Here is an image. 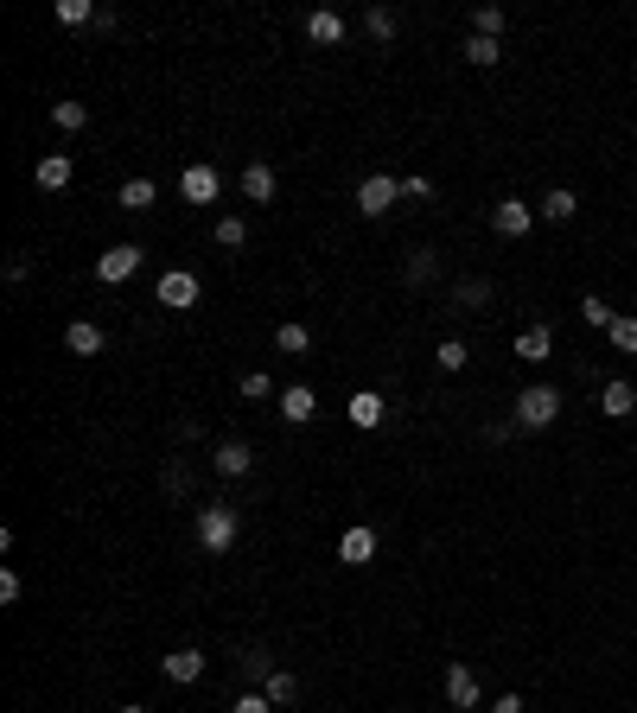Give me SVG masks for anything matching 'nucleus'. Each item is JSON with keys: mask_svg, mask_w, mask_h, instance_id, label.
Here are the masks:
<instances>
[{"mask_svg": "<svg viewBox=\"0 0 637 713\" xmlns=\"http://www.w3.org/2000/svg\"><path fill=\"white\" fill-rule=\"evenodd\" d=\"M523 433H542V427H555L561 421V389H548V382H536V389H523L516 395V414H510Z\"/></svg>", "mask_w": 637, "mask_h": 713, "instance_id": "1", "label": "nucleus"}, {"mask_svg": "<svg viewBox=\"0 0 637 713\" xmlns=\"http://www.w3.org/2000/svg\"><path fill=\"white\" fill-rule=\"evenodd\" d=\"M236 529H243V516L230 510V503H204L198 510V542L211 554H230L236 548Z\"/></svg>", "mask_w": 637, "mask_h": 713, "instance_id": "2", "label": "nucleus"}, {"mask_svg": "<svg viewBox=\"0 0 637 713\" xmlns=\"http://www.w3.org/2000/svg\"><path fill=\"white\" fill-rule=\"evenodd\" d=\"M395 198H402V179H389V172H370V179L357 185V211L364 217H383Z\"/></svg>", "mask_w": 637, "mask_h": 713, "instance_id": "3", "label": "nucleus"}, {"mask_svg": "<svg viewBox=\"0 0 637 713\" xmlns=\"http://www.w3.org/2000/svg\"><path fill=\"white\" fill-rule=\"evenodd\" d=\"M160 306H172V312H192V306H198V274L166 268V274H160Z\"/></svg>", "mask_w": 637, "mask_h": 713, "instance_id": "4", "label": "nucleus"}, {"mask_svg": "<svg viewBox=\"0 0 637 713\" xmlns=\"http://www.w3.org/2000/svg\"><path fill=\"white\" fill-rule=\"evenodd\" d=\"M599 414H606V421H631V414H637V382L612 376L606 389H599Z\"/></svg>", "mask_w": 637, "mask_h": 713, "instance_id": "5", "label": "nucleus"}, {"mask_svg": "<svg viewBox=\"0 0 637 713\" xmlns=\"http://www.w3.org/2000/svg\"><path fill=\"white\" fill-rule=\"evenodd\" d=\"M491 223H497V236L523 242V236H529V223H536V211H529L523 198H497V211H491Z\"/></svg>", "mask_w": 637, "mask_h": 713, "instance_id": "6", "label": "nucleus"}, {"mask_svg": "<svg viewBox=\"0 0 637 713\" xmlns=\"http://www.w3.org/2000/svg\"><path fill=\"white\" fill-rule=\"evenodd\" d=\"M338 561H344V567H370V561H376V529H364V523L344 529V535H338Z\"/></svg>", "mask_w": 637, "mask_h": 713, "instance_id": "7", "label": "nucleus"}, {"mask_svg": "<svg viewBox=\"0 0 637 713\" xmlns=\"http://www.w3.org/2000/svg\"><path fill=\"white\" fill-rule=\"evenodd\" d=\"M179 191H185V204H211L217 191H223V179H217V166H185L179 172Z\"/></svg>", "mask_w": 637, "mask_h": 713, "instance_id": "8", "label": "nucleus"}, {"mask_svg": "<svg viewBox=\"0 0 637 713\" xmlns=\"http://www.w3.org/2000/svg\"><path fill=\"white\" fill-rule=\"evenodd\" d=\"M134 268H141V249H134V242H115V249H102V262H96V274H102V281H128V274Z\"/></svg>", "mask_w": 637, "mask_h": 713, "instance_id": "9", "label": "nucleus"}, {"mask_svg": "<svg viewBox=\"0 0 637 713\" xmlns=\"http://www.w3.org/2000/svg\"><path fill=\"white\" fill-rule=\"evenodd\" d=\"M555 351V325H523L516 332V363H548Z\"/></svg>", "mask_w": 637, "mask_h": 713, "instance_id": "10", "label": "nucleus"}, {"mask_svg": "<svg viewBox=\"0 0 637 713\" xmlns=\"http://www.w3.org/2000/svg\"><path fill=\"white\" fill-rule=\"evenodd\" d=\"M446 701H453V707H478V675H472V663H446Z\"/></svg>", "mask_w": 637, "mask_h": 713, "instance_id": "11", "label": "nucleus"}, {"mask_svg": "<svg viewBox=\"0 0 637 713\" xmlns=\"http://www.w3.org/2000/svg\"><path fill=\"white\" fill-rule=\"evenodd\" d=\"M160 669H166V682H198V675H204V650H166L160 656Z\"/></svg>", "mask_w": 637, "mask_h": 713, "instance_id": "12", "label": "nucleus"}, {"mask_svg": "<svg viewBox=\"0 0 637 713\" xmlns=\"http://www.w3.org/2000/svg\"><path fill=\"white\" fill-rule=\"evenodd\" d=\"M249 465H255V459H249V446H243V440H223V446L211 452V472H217V478H243Z\"/></svg>", "mask_w": 637, "mask_h": 713, "instance_id": "13", "label": "nucleus"}, {"mask_svg": "<svg viewBox=\"0 0 637 713\" xmlns=\"http://www.w3.org/2000/svg\"><path fill=\"white\" fill-rule=\"evenodd\" d=\"M281 414H287V421H294V427H306V421H313V414H319V395L306 389V382H294V389H281Z\"/></svg>", "mask_w": 637, "mask_h": 713, "instance_id": "14", "label": "nucleus"}, {"mask_svg": "<svg viewBox=\"0 0 637 713\" xmlns=\"http://www.w3.org/2000/svg\"><path fill=\"white\" fill-rule=\"evenodd\" d=\"M71 153H45V160H39V172H32V179H39V191H64V185H71Z\"/></svg>", "mask_w": 637, "mask_h": 713, "instance_id": "15", "label": "nucleus"}, {"mask_svg": "<svg viewBox=\"0 0 637 713\" xmlns=\"http://www.w3.org/2000/svg\"><path fill=\"white\" fill-rule=\"evenodd\" d=\"M344 414H351V427H376V421H383V414H389V402H383V395H376V389H357V395H351V408H344Z\"/></svg>", "mask_w": 637, "mask_h": 713, "instance_id": "16", "label": "nucleus"}, {"mask_svg": "<svg viewBox=\"0 0 637 713\" xmlns=\"http://www.w3.org/2000/svg\"><path fill=\"white\" fill-rule=\"evenodd\" d=\"M243 198H249V204H268V198H274V166H262V160L243 166Z\"/></svg>", "mask_w": 637, "mask_h": 713, "instance_id": "17", "label": "nucleus"}, {"mask_svg": "<svg viewBox=\"0 0 637 713\" xmlns=\"http://www.w3.org/2000/svg\"><path fill=\"white\" fill-rule=\"evenodd\" d=\"M64 344H71L77 357H102V325H90V319H77L71 332H64Z\"/></svg>", "mask_w": 637, "mask_h": 713, "instance_id": "18", "label": "nucleus"}, {"mask_svg": "<svg viewBox=\"0 0 637 713\" xmlns=\"http://www.w3.org/2000/svg\"><path fill=\"white\" fill-rule=\"evenodd\" d=\"M536 211H542L548 223H567V217H574V211H580V198H574V191H567V185H555V191H548V198L536 204Z\"/></svg>", "mask_w": 637, "mask_h": 713, "instance_id": "19", "label": "nucleus"}, {"mask_svg": "<svg viewBox=\"0 0 637 713\" xmlns=\"http://www.w3.org/2000/svg\"><path fill=\"white\" fill-rule=\"evenodd\" d=\"M485 300H491V281H485V274H472V281L453 287V306H459V312H478Z\"/></svg>", "mask_w": 637, "mask_h": 713, "instance_id": "20", "label": "nucleus"}, {"mask_svg": "<svg viewBox=\"0 0 637 713\" xmlns=\"http://www.w3.org/2000/svg\"><path fill=\"white\" fill-rule=\"evenodd\" d=\"M306 39H313V45H338L344 20H338V13H313V20H306Z\"/></svg>", "mask_w": 637, "mask_h": 713, "instance_id": "21", "label": "nucleus"}, {"mask_svg": "<svg viewBox=\"0 0 637 713\" xmlns=\"http://www.w3.org/2000/svg\"><path fill=\"white\" fill-rule=\"evenodd\" d=\"M459 51H466V64H478V71H491V64L504 58V45H497V39H478V32H472V39L459 45Z\"/></svg>", "mask_w": 637, "mask_h": 713, "instance_id": "22", "label": "nucleus"}, {"mask_svg": "<svg viewBox=\"0 0 637 713\" xmlns=\"http://www.w3.org/2000/svg\"><path fill=\"white\" fill-rule=\"evenodd\" d=\"M274 344H281V351H287V357H300V351H313V332H306V325H300V319H287V325H281V332H274Z\"/></svg>", "mask_w": 637, "mask_h": 713, "instance_id": "23", "label": "nucleus"}, {"mask_svg": "<svg viewBox=\"0 0 637 713\" xmlns=\"http://www.w3.org/2000/svg\"><path fill=\"white\" fill-rule=\"evenodd\" d=\"M153 198H160V191H153V179H128V185H122V211H134V217H141Z\"/></svg>", "mask_w": 637, "mask_h": 713, "instance_id": "24", "label": "nucleus"}, {"mask_svg": "<svg viewBox=\"0 0 637 713\" xmlns=\"http://www.w3.org/2000/svg\"><path fill=\"white\" fill-rule=\"evenodd\" d=\"M606 338H612V351H625V357H637V319H631V312H618Z\"/></svg>", "mask_w": 637, "mask_h": 713, "instance_id": "25", "label": "nucleus"}, {"mask_svg": "<svg viewBox=\"0 0 637 713\" xmlns=\"http://www.w3.org/2000/svg\"><path fill=\"white\" fill-rule=\"evenodd\" d=\"M51 121H58L64 134H77V128H90V109H83V102H51Z\"/></svg>", "mask_w": 637, "mask_h": 713, "instance_id": "26", "label": "nucleus"}, {"mask_svg": "<svg viewBox=\"0 0 637 713\" xmlns=\"http://www.w3.org/2000/svg\"><path fill=\"white\" fill-rule=\"evenodd\" d=\"M472 32H478V39H504V7H478Z\"/></svg>", "mask_w": 637, "mask_h": 713, "instance_id": "27", "label": "nucleus"}, {"mask_svg": "<svg viewBox=\"0 0 637 713\" xmlns=\"http://www.w3.org/2000/svg\"><path fill=\"white\" fill-rule=\"evenodd\" d=\"M434 363H440L446 376H453V370H466V363H472V351H466V344H459V338H446L440 351H434Z\"/></svg>", "mask_w": 637, "mask_h": 713, "instance_id": "28", "label": "nucleus"}, {"mask_svg": "<svg viewBox=\"0 0 637 713\" xmlns=\"http://www.w3.org/2000/svg\"><path fill=\"white\" fill-rule=\"evenodd\" d=\"M262 694H268L274 707H281V701H294V694H300V682H294V675H287V669H274L268 682H262Z\"/></svg>", "mask_w": 637, "mask_h": 713, "instance_id": "29", "label": "nucleus"}, {"mask_svg": "<svg viewBox=\"0 0 637 713\" xmlns=\"http://www.w3.org/2000/svg\"><path fill=\"white\" fill-rule=\"evenodd\" d=\"M580 319L599 325V332H612V319H618V312H612L606 300H599V293H587V300H580Z\"/></svg>", "mask_w": 637, "mask_h": 713, "instance_id": "30", "label": "nucleus"}, {"mask_svg": "<svg viewBox=\"0 0 637 713\" xmlns=\"http://www.w3.org/2000/svg\"><path fill=\"white\" fill-rule=\"evenodd\" d=\"M58 20L64 26H90V20H102V13L90 7V0H58Z\"/></svg>", "mask_w": 637, "mask_h": 713, "instance_id": "31", "label": "nucleus"}, {"mask_svg": "<svg viewBox=\"0 0 637 713\" xmlns=\"http://www.w3.org/2000/svg\"><path fill=\"white\" fill-rule=\"evenodd\" d=\"M364 32H370V39H395V13L389 7H370L364 13Z\"/></svg>", "mask_w": 637, "mask_h": 713, "instance_id": "32", "label": "nucleus"}, {"mask_svg": "<svg viewBox=\"0 0 637 713\" xmlns=\"http://www.w3.org/2000/svg\"><path fill=\"white\" fill-rule=\"evenodd\" d=\"M268 395H274L268 370H243V402H268Z\"/></svg>", "mask_w": 637, "mask_h": 713, "instance_id": "33", "label": "nucleus"}, {"mask_svg": "<svg viewBox=\"0 0 637 713\" xmlns=\"http://www.w3.org/2000/svg\"><path fill=\"white\" fill-rule=\"evenodd\" d=\"M243 675H249V682H268V675H274V656H268V650H243Z\"/></svg>", "mask_w": 637, "mask_h": 713, "instance_id": "34", "label": "nucleus"}, {"mask_svg": "<svg viewBox=\"0 0 637 713\" xmlns=\"http://www.w3.org/2000/svg\"><path fill=\"white\" fill-rule=\"evenodd\" d=\"M243 236H249L243 217H217V242H223V249H243Z\"/></svg>", "mask_w": 637, "mask_h": 713, "instance_id": "35", "label": "nucleus"}, {"mask_svg": "<svg viewBox=\"0 0 637 713\" xmlns=\"http://www.w3.org/2000/svg\"><path fill=\"white\" fill-rule=\"evenodd\" d=\"M408 281H415V287L434 281V249H415V255H408Z\"/></svg>", "mask_w": 637, "mask_h": 713, "instance_id": "36", "label": "nucleus"}, {"mask_svg": "<svg viewBox=\"0 0 637 713\" xmlns=\"http://www.w3.org/2000/svg\"><path fill=\"white\" fill-rule=\"evenodd\" d=\"M230 713H274V701H268V694H236Z\"/></svg>", "mask_w": 637, "mask_h": 713, "instance_id": "37", "label": "nucleus"}, {"mask_svg": "<svg viewBox=\"0 0 637 713\" xmlns=\"http://www.w3.org/2000/svg\"><path fill=\"white\" fill-rule=\"evenodd\" d=\"M13 599H20V573L7 567V573H0V605H13Z\"/></svg>", "mask_w": 637, "mask_h": 713, "instance_id": "38", "label": "nucleus"}, {"mask_svg": "<svg viewBox=\"0 0 637 713\" xmlns=\"http://www.w3.org/2000/svg\"><path fill=\"white\" fill-rule=\"evenodd\" d=\"M402 198H421L427 204V198H434V185H427V179H402Z\"/></svg>", "mask_w": 637, "mask_h": 713, "instance_id": "39", "label": "nucleus"}, {"mask_svg": "<svg viewBox=\"0 0 637 713\" xmlns=\"http://www.w3.org/2000/svg\"><path fill=\"white\" fill-rule=\"evenodd\" d=\"M491 713H523V694H497V707Z\"/></svg>", "mask_w": 637, "mask_h": 713, "instance_id": "40", "label": "nucleus"}, {"mask_svg": "<svg viewBox=\"0 0 637 713\" xmlns=\"http://www.w3.org/2000/svg\"><path fill=\"white\" fill-rule=\"evenodd\" d=\"M122 713H147V707H122Z\"/></svg>", "mask_w": 637, "mask_h": 713, "instance_id": "41", "label": "nucleus"}, {"mask_svg": "<svg viewBox=\"0 0 637 713\" xmlns=\"http://www.w3.org/2000/svg\"><path fill=\"white\" fill-rule=\"evenodd\" d=\"M453 713H478V707H453Z\"/></svg>", "mask_w": 637, "mask_h": 713, "instance_id": "42", "label": "nucleus"}]
</instances>
